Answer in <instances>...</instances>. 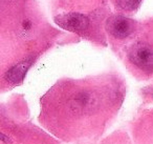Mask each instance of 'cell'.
Wrapping results in <instances>:
<instances>
[{
    "instance_id": "cell-5",
    "label": "cell",
    "mask_w": 153,
    "mask_h": 144,
    "mask_svg": "<svg viewBox=\"0 0 153 144\" xmlns=\"http://www.w3.org/2000/svg\"><path fill=\"white\" fill-rule=\"evenodd\" d=\"M32 28H33V23L30 20L25 19L23 22H22V30H23V32L28 33Z\"/></svg>"
},
{
    "instance_id": "cell-1",
    "label": "cell",
    "mask_w": 153,
    "mask_h": 144,
    "mask_svg": "<svg viewBox=\"0 0 153 144\" xmlns=\"http://www.w3.org/2000/svg\"><path fill=\"white\" fill-rule=\"evenodd\" d=\"M129 59L134 65L145 72H153V49L146 43L133 45L129 52Z\"/></svg>"
},
{
    "instance_id": "cell-3",
    "label": "cell",
    "mask_w": 153,
    "mask_h": 144,
    "mask_svg": "<svg viewBox=\"0 0 153 144\" xmlns=\"http://www.w3.org/2000/svg\"><path fill=\"white\" fill-rule=\"evenodd\" d=\"M58 26L69 32H84L88 28L89 20L86 16L78 13H70L56 17Z\"/></svg>"
},
{
    "instance_id": "cell-2",
    "label": "cell",
    "mask_w": 153,
    "mask_h": 144,
    "mask_svg": "<svg viewBox=\"0 0 153 144\" xmlns=\"http://www.w3.org/2000/svg\"><path fill=\"white\" fill-rule=\"evenodd\" d=\"M106 28L113 37L124 39L134 32L135 22L123 16H112L107 20Z\"/></svg>"
},
{
    "instance_id": "cell-4",
    "label": "cell",
    "mask_w": 153,
    "mask_h": 144,
    "mask_svg": "<svg viewBox=\"0 0 153 144\" xmlns=\"http://www.w3.org/2000/svg\"><path fill=\"white\" fill-rule=\"evenodd\" d=\"M30 64H32V60H25V61H22L20 63L16 64L15 66H13L7 73V81H10L12 83L21 82L23 80L24 76H25L27 70L30 68Z\"/></svg>"
}]
</instances>
